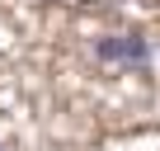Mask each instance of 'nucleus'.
Masks as SVG:
<instances>
[{
	"mask_svg": "<svg viewBox=\"0 0 160 151\" xmlns=\"http://www.w3.org/2000/svg\"><path fill=\"white\" fill-rule=\"evenodd\" d=\"M99 57L104 61H146V43L141 38H104Z\"/></svg>",
	"mask_w": 160,
	"mask_h": 151,
	"instance_id": "nucleus-1",
	"label": "nucleus"
}]
</instances>
